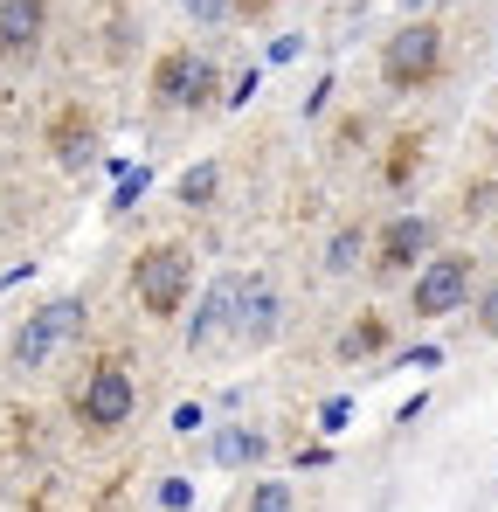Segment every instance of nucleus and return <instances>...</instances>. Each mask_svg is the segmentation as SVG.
Here are the masks:
<instances>
[{"label":"nucleus","mask_w":498,"mask_h":512,"mask_svg":"<svg viewBox=\"0 0 498 512\" xmlns=\"http://www.w3.org/2000/svg\"><path fill=\"white\" fill-rule=\"evenodd\" d=\"M194 291V250L187 243H146L132 256V298L146 319H180Z\"/></svg>","instance_id":"f257e3e1"},{"label":"nucleus","mask_w":498,"mask_h":512,"mask_svg":"<svg viewBox=\"0 0 498 512\" xmlns=\"http://www.w3.org/2000/svg\"><path fill=\"white\" fill-rule=\"evenodd\" d=\"M132 409H139L132 367H125L118 353H104V360L83 374V388H77V423L90 429V436H118V429L132 423Z\"/></svg>","instance_id":"f03ea898"},{"label":"nucleus","mask_w":498,"mask_h":512,"mask_svg":"<svg viewBox=\"0 0 498 512\" xmlns=\"http://www.w3.org/2000/svg\"><path fill=\"white\" fill-rule=\"evenodd\" d=\"M443 77V28L436 21H402L381 42V84L388 90H429Z\"/></svg>","instance_id":"7ed1b4c3"},{"label":"nucleus","mask_w":498,"mask_h":512,"mask_svg":"<svg viewBox=\"0 0 498 512\" xmlns=\"http://www.w3.org/2000/svg\"><path fill=\"white\" fill-rule=\"evenodd\" d=\"M471 284H478V256L471 250H436L409 284V312L415 319H450L471 305Z\"/></svg>","instance_id":"20e7f679"},{"label":"nucleus","mask_w":498,"mask_h":512,"mask_svg":"<svg viewBox=\"0 0 498 512\" xmlns=\"http://www.w3.org/2000/svg\"><path fill=\"white\" fill-rule=\"evenodd\" d=\"M215 90H222V70L201 49H166L153 63V104L160 111H208Z\"/></svg>","instance_id":"39448f33"},{"label":"nucleus","mask_w":498,"mask_h":512,"mask_svg":"<svg viewBox=\"0 0 498 512\" xmlns=\"http://www.w3.org/2000/svg\"><path fill=\"white\" fill-rule=\"evenodd\" d=\"M77 319H83V298H49V305H35V312L21 319L14 346H7L14 374H42V367L56 360V346L77 333Z\"/></svg>","instance_id":"423d86ee"},{"label":"nucleus","mask_w":498,"mask_h":512,"mask_svg":"<svg viewBox=\"0 0 498 512\" xmlns=\"http://www.w3.org/2000/svg\"><path fill=\"white\" fill-rule=\"evenodd\" d=\"M436 256V222L429 215H395L381 236H374V277L388 284V277H409Z\"/></svg>","instance_id":"0eeeda50"},{"label":"nucleus","mask_w":498,"mask_h":512,"mask_svg":"<svg viewBox=\"0 0 498 512\" xmlns=\"http://www.w3.org/2000/svg\"><path fill=\"white\" fill-rule=\"evenodd\" d=\"M277 326H284L277 284H270V277H243V284H236V340L243 346H270Z\"/></svg>","instance_id":"6e6552de"},{"label":"nucleus","mask_w":498,"mask_h":512,"mask_svg":"<svg viewBox=\"0 0 498 512\" xmlns=\"http://www.w3.org/2000/svg\"><path fill=\"white\" fill-rule=\"evenodd\" d=\"M49 35V0H0V63L35 56Z\"/></svg>","instance_id":"1a4fd4ad"},{"label":"nucleus","mask_w":498,"mask_h":512,"mask_svg":"<svg viewBox=\"0 0 498 512\" xmlns=\"http://www.w3.org/2000/svg\"><path fill=\"white\" fill-rule=\"evenodd\" d=\"M236 284H243V277H215V284H208L201 312L187 319V346H194V353H208L222 333H236Z\"/></svg>","instance_id":"9d476101"},{"label":"nucleus","mask_w":498,"mask_h":512,"mask_svg":"<svg viewBox=\"0 0 498 512\" xmlns=\"http://www.w3.org/2000/svg\"><path fill=\"white\" fill-rule=\"evenodd\" d=\"M208 457H215L222 471H249V464H263V457H270V436H263V429H249V423H229V429H215Z\"/></svg>","instance_id":"9b49d317"},{"label":"nucleus","mask_w":498,"mask_h":512,"mask_svg":"<svg viewBox=\"0 0 498 512\" xmlns=\"http://www.w3.org/2000/svg\"><path fill=\"white\" fill-rule=\"evenodd\" d=\"M49 146H56V160L63 167H83L90 153H97V125H90V111H56V125H49Z\"/></svg>","instance_id":"f8f14e48"},{"label":"nucleus","mask_w":498,"mask_h":512,"mask_svg":"<svg viewBox=\"0 0 498 512\" xmlns=\"http://www.w3.org/2000/svg\"><path fill=\"white\" fill-rule=\"evenodd\" d=\"M173 194H180V208H194V215H201V208H215V194H222V167H215V160H201V167H187V173H180V187H173Z\"/></svg>","instance_id":"ddd939ff"},{"label":"nucleus","mask_w":498,"mask_h":512,"mask_svg":"<svg viewBox=\"0 0 498 512\" xmlns=\"http://www.w3.org/2000/svg\"><path fill=\"white\" fill-rule=\"evenodd\" d=\"M367 353H388V319H374V312H360L339 340V360H367Z\"/></svg>","instance_id":"4468645a"},{"label":"nucleus","mask_w":498,"mask_h":512,"mask_svg":"<svg viewBox=\"0 0 498 512\" xmlns=\"http://www.w3.org/2000/svg\"><path fill=\"white\" fill-rule=\"evenodd\" d=\"M187 7V21H201V28H229L236 14H256V7H270V0H180Z\"/></svg>","instance_id":"2eb2a0df"},{"label":"nucleus","mask_w":498,"mask_h":512,"mask_svg":"<svg viewBox=\"0 0 498 512\" xmlns=\"http://www.w3.org/2000/svg\"><path fill=\"white\" fill-rule=\"evenodd\" d=\"M360 256H367V229L346 222V229L326 243V270H332V277H346V270H360Z\"/></svg>","instance_id":"dca6fc26"},{"label":"nucleus","mask_w":498,"mask_h":512,"mask_svg":"<svg viewBox=\"0 0 498 512\" xmlns=\"http://www.w3.org/2000/svg\"><path fill=\"white\" fill-rule=\"evenodd\" d=\"M243 512H291V485H284V478H256Z\"/></svg>","instance_id":"f3484780"},{"label":"nucleus","mask_w":498,"mask_h":512,"mask_svg":"<svg viewBox=\"0 0 498 512\" xmlns=\"http://www.w3.org/2000/svg\"><path fill=\"white\" fill-rule=\"evenodd\" d=\"M146 180H153V173L139 167V173H125V187H118V201H111V208H118V215H125V208H132V201H139V194H146Z\"/></svg>","instance_id":"a211bd4d"},{"label":"nucleus","mask_w":498,"mask_h":512,"mask_svg":"<svg viewBox=\"0 0 498 512\" xmlns=\"http://www.w3.org/2000/svg\"><path fill=\"white\" fill-rule=\"evenodd\" d=\"M187 499H194V492H187V478H166V485H160V506L166 512H187Z\"/></svg>","instance_id":"6ab92c4d"},{"label":"nucleus","mask_w":498,"mask_h":512,"mask_svg":"<svg viewBox=\"0 0 498 512\" xmlns=\"http://www.w3.org/2000/svg\"><path fill=\"white\" fill-rule=\"evenodd\" d=\"M478 333H492V340H498V284L478 298Z\"/></svg>","instance_id":"aec40b11"},{"label":"nucleus","mask_w":498,"mask_h":512,"mask_svg":"<svg viewBox=\"0 0 498 512\" xmlns=\"http://www.w3.org/2000/svg\"><path fill=\"white\" fill-rule=\"evenodd\" d=\"M395 367H422L429 374V367H443V353L436 346H415V353H395Z\"/></svg>","instance_id":"412c9836"},{"label":"nucleus","mask_w":498,"mask_h":512,"mask_svg":"<svg viewBox=\"0 0 498 512\" xmlns=\"http://www.w3.org/2000/svg\"><path fill=\"white\" fill-rule=\"evenodd\" d=\"M415 167V139H402V153H388V180H402Z\"/></svg>","instance_id":"4be33fe9"},{"label":"nucleus","mask_w":498,"mask_h":512,"mask_svg":"<svg viewBox=\"0 0 498 512\" xmlns=\"http://www.w3.org/2000/svg\"><path fill=\"white\" fill-rule=\"evenodd\" d=\"M346 416H353V402H326L319 409V429H346Z\"/></svg>","instance_id":"5701e85b"}]
</instances>
